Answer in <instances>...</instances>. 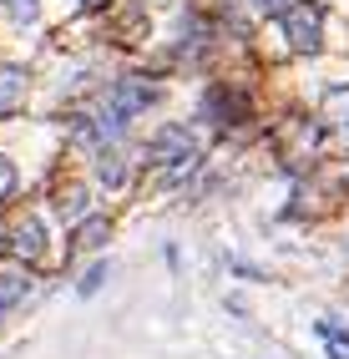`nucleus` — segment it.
Masks as SVG:
<instances>
[{
    "instance_id": "f257e3e1",
    "label": "nucleus",
    "mask_w": 349,
    "mask_h": 359,
    "mask_svg": "<svg viewBox=\"0 0 349 359\" xmlns=\"http://www.w3.org/2000/svg\"><path fill=\"white\" fill-rule=\"evenodd\" d=\"M147 162L162 167V177H167V182H182V177L203 162V147H198V137H193L188 127H162V132L147 142Z\"/></svg>"
},
{
    "instance_id": "f03ea898",
    "label": "nucleus",
    "mask_w": 349,
    "mask_h": 359,
    "mask_svg": "<svg viewBox=\"0 0 349 359\" xmlns=\"http://www.w3.org/2000/svg\"><path fill=\"white\" fill-rule=\"evenodd\" d=\"M278 26H284L289 51H299V56H314L324 46V15H319V6H309V0H294V6L278 15Z\"/></svg>"
},
{
    "instance_id": "7ed1b4c3",
    "label": "nucleus",
    "mask_w": 349,
    "mask_h": 359,
    "mask_svg": "<svg viewBox=\"0 0 349 359\" xmlns=\"http://www.w3.org/2000/svg\"><path fill=\"white\" fill-rule=\"evenodd\" d=\"M157 97H162L157 81H147V76H122V81L107 91V111H111V116H122V122H132V116H137V111H147Z\"/></svg>"
},
{
    "instance_id": "20e7f679",
    "label": "nucleus",
    "mask_w": 349,
    "mask_h": 359,
    "mask_svg": "<svg viewBox=\"0 0 349 359\" xmlns=\"http://www.w3.org/2000/svg\"><path fill=\"white\" fill-rule=\"evenodd\" d=\"M203 116L213 127H238V122H248V97L233 91V86H213L203 97Z\"/></svg>"
},
{
    "instance_id": "39448f33",
    "label": "nucleus",
    "mask_w": 349,
    "mask_h": 359,
    "mask_svg": "<svg viewBox=\"0 0 349 359\" xmlns=\"http://www.w3.org/2000/svg\"><path fill=\"white\" fill-rule=\"evenodd\" d=\"M15 258H26L31 269L46 258V228H41V218H26V223H15V233H11V243H6Z\"/></svg>"
},
{
    "instance_id": "423d86ee",
    "label": "nucleus",
    "mask_w": 349,
    "mask_h": 359,
    "mask_svg": "<svg viewBox=\"0 0 349 359\" xmlns=\"http://www.w3.org/2000/svg\"><path fill=\"white\" fill-rule=\"evenodd\" d=\"M26 71L20 66H0V116H11L20 102H26Z\"/></svg>"
},
{
    "instance_id": "0eeeda50",
    "label": "nucleus",
    "mask_w": 349,
    "mask_h": 359,
    "mask_svg": "<svg viewBox=\"0 0 349 359\" xmlns=\"http://www.w3.org/2000/svg\"><path fill=\"white\" fill-rule=\"evenodd\" d=\"M97 182L107 187V193H116V187L127 182V157L116 152V147H102L97 152Z\"/></svg>"
},
{
    "instance_id": "6e6552de",
    "label": "nucleus",
    "mask_w": 349,
    "mask_h": 359,
    "mask_svg": "<svg viewBox=\"0 0 349 359\" xmlns=\"http://www.w3.org/2000/svg\"><path fill=\"white\" fill-rule=\"evenodd\" d=\"M107 233H111V223L102 218V212H91V218H81V223H76L71 248H66V253H76V248H102V243H107Z\"/></svg>"
},
{
    "instance_id": "1a4fd4ad",
    "label": "nucleus",
    "mask_w": 349,
    "mask_h": 359,
    "mask_svg": "<svg viewBox=\"0 0 349 359\" xmlns=\"http://www.w3.org/2000/svg\"><path fill=\"white\" fill-rule=\"evenodd\" d=\"M26 294H31V278L26 273H0V319H6L15 304H26Z\"/></svg>"
},
{
    "instance_id": "9d476101",
    "label": "nucleus",
    "mask_w": 349,
    "mask_h": 359,
    "mask_svg": "<svg viewBox=\"0 0 349 359\" xmlns=\"http://www.w3.org/2000/svg\"><path fill=\"white\" fill-rule=\"evenodd\" d=\"M319 339L329 349V359H349V329L339 319H319Z\"/></svg>"
},
{
    "instance_id": "9b49d317",
    "label": "nucleus",
    "mask_w": 349,
    "mask_h": 359,
    "mask_svg": "<svg viewBox=\"0 0 349 359\" xmlns=\"http://www.w3.org/2000/svg\"><path fill=\"white\" fill-rule=\"evenodd\" d=\"M56 208H61V218H81V208H86V193H81V187H66V193L56 198Z\"/></svg>"
},
{
    "instance_id": "f8f14e48",
    "label": "nucleus",
    "mask_w": 349,
    "mask_h": 359,
    "mask_svg": "<svg viewBox=\"0 0 349 359\" xmlns=\"http://www.w3.org/2000/svg\"><path fill=\"white\" fill-rule=\"evenodd\" d=\"M107 278H111V269H107V263H97V269H86V278L76 283V289H81V294H97Z\"/></svg>"
},
{
    "instance_id": "ddd939ff",
    "label": "nucleus",
    "mask_w": 349,
    "mask_h": 359,
    "mask_svg": "<svg viewBox=\"0 0 349 359\" xmlns=\"http://www.w3.org/2000/svg\"><path fill=\"white\" fill-rule=\"evenodd\" d=\"M11 193H15V167L11 157H0V203H11Z\"/></svg>"
},
{
    "instance_id": "4468645a",
    "label": "nucleus",
    "mask_w": 349,
    "mask_h": 359,
    "mask_svg": "<svg viewBox=\"0 0 349 359\" xmlns=\"http://www.w3.org/2000/svg\"><path fill=\"white\" fill-rule=\"evenodd\" d=\"M248 6L259 11V15H284V11L294 6V0H248Z\"/></svg>"
},
{
    "instance_id": "2eb2a0df",
    "label": "nucleus",
    "mask_w": 349,
    "mask_h": 359,
    "mask_svg": "<svg viewBox=\"0 0 349 359\" xmlns=\"http://www.w3.org/2000/svg\"><path fill=\"white\" fill-rule=\"evenodd\" d=\"M11 11H15V20H36L41 0H11Z\"/></svg>"
},
{
    "instance_id": "dca6fc26",
    "label": "nucleus",
    "mask_w": 349,
    "mask_h": 359,
    "mask_svg": "<svg viewBox=\"0 0 349 359\" xmlns=\"http://www.w3.org/2000/svg\"><path fill=\"white\" fill-rule=\"evenodd\" d=\"M81 6H86V11H97V6H107V0H81Z\"/></svg>"
}]
</instances>
